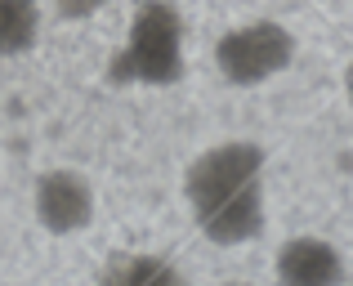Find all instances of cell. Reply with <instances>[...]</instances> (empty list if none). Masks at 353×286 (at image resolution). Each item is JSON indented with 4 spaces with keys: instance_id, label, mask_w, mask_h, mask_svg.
I'll return each mask as SVG.
<instances>
[{
    "instance_id": "4",
    "label": "cell",
    "mask_w": 353,
    "mask_h": 286,
    "mask_svg": "<svg viewBox=\"0 0 353 286\" xmlns=\"http://www.w3.org/2000/svg\"><path fill=\"white\" fill-rule=\"evenodd\" d=\"M32 206H36L41 228L54 233V237L85 233V228L94 224V188H90V179L77 174V170H45L41 179H36Z\"/></svg>"
},
{
    "instance_id": "1",
    "label": "cell",
    "mask_w": 353,
    "mask_h": 286,
    "mask_svg": "<svg viewBox=\"0 0 353 286\" xmlns=\"http://www.w3.org/2000/svg\"><path fill=\"white\" fill-rule=\"evenodd\" d=\"M183 197L206 242H255L264 228V147L246 139L206 147L183 174Z\"/></svg>"
},
{
    "instance_id": "3",
    "label": "cell",
    "mask_w": 353,
    "mask_h": 286,
    "mask_svg": "<svg viewBox=\"0 0 353 286\" xmlns=\"http://www.w3.org/2000/svg\"><path fill=\"white\" fill-rule=\"evenodd\" d=\"M295 59V41L282 23H246L219 36L215 45V68L228 85H259L277 76Z\"/></svg>"
},
{
    "instance_id": "5",
    "label": "cell",
    "mask_w": 353,
    "mask_h": 286,
    "mask_svg": "<svg viewBox=\"0 0 353 286\" xmlns=\"http://www.w3.org/2000/svg\"><path fill=\"white\" fill-rule=\"evenodd\" d=\"M340 255L322 237H295L277 251V278L291 286H327L340 278Z\"/></svg>"
},
{
    "instance_id": "9",
    "label": "cell",
    "mask_w": 353,
    "mask_h": 286,
    "mask_svg": "<svg viewBox=\"0 0 353 286\" xmlns=\"http://www.w3.org/2000/svg\"><path fill=\"white\" fill-rule=\"evenodd\" d=\"M345 94H349V103H353V68H349V76H345Z\"/></svg>"
},
{
    "instance_id": "8",
    "label": "cell",
    "mask_w": 353,
    "mask_h": 286,
    "mask_svg": "<svg viewBox=\"0 0 353 286\" xmlns=\"http://www.w3.org/2000/svg\"><path fill=\"white\" fill-rule=\"evenodd\" d=\"M54 9L63 18H94L103 9V0H54Z\"/></svg>"
},
{
    "instance_id": "6",
    "label": "cell",
    "mask_w": 353,
    "mask_h": 286,
    "mask_svg": "<svg viewBox=\"0 0 353 286\" xmlns=\"http://www.w3.org/2000/svg\"><path fill=\"white\" fill-rule=\"evenodd\" d=\"M41 36V9L36 0H0V59L27 54Z\"/></svg>"
},
{
    "instance_id": "7",
    "label": "cell",
    "mask_w": 353,
    "mask_h": 286,
    "mask_svg": "<svg viewBox=\"0 0 353 286\" xmlns=\"http://www.w3.org/2000/svg\"><path fill=\"white\" fill-rule=\"evenodd\" d=\"M179 278H183V273L174 269L170 260H161V255H143V251L117 255V260L103 269V282H121V286H157V282H179Z\"/></svg>"
},
{
    "instance_id": "2",
    "label": "cell",
    "mask_w": 353,
    "mask_h": 286,
    "mask_svg": "<svg viewBox=\"0 0 353 286\" xmlns=\"http://www.w3.org/2000/svg\"><path fill=\"white\" fill-rule=\"evenodd\" d=\"M183 76V18L170 0H139L125 27V45L108 63L112 85H174Z\"/></svg>"
}]
</instances>
